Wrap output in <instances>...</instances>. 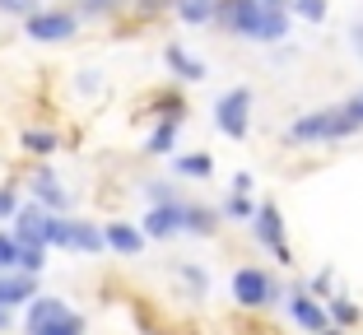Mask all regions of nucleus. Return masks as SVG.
<instances>
[{
    "label": "nucleus",
    "instance_id": "obj_1",
    "mask_svg": "<svg viewBox=\"0 0 363 335\" xmlns=\"http://www.w3.org/2000/svg\"><path fill=\"white\" fill-rule=\"evenodd\" d=\"M359 135V121L345 112V103H331V108H312L303 117L289 121L284 140L289 144H340Z\"/></svg>",
    "mask_w": 363,
    "mask_h": 335
},
{
    "label": "nucleus",
    "instance_id": "obj_2",
    "mask_svg": "<svg viewBox=\"0 0 363 335\" xmlns=\"http://www.w3.org/2000/svg\"><path fill=\"white\" fill-rule=\"evenodd\" d=\"M284 284L275 280V275L266 271V266H238L233 275H228V298H233L238 312H270L275 303H284Z\"/></svg>",
    "mask_w": 363,
    "mask_h": 335
},
{
    "label": "nucleus",
    "instance_id": "obj_3",
    "mask_svg": "<svg viewBox=\"0 0 363 335\" xmlns=\"http://www.w3.org/2000/svg\"><path fill=\"white\" fill-rule=\"evenodd\" d=\"M23 335H89V322L79 312H70L65 298L56 293H38L23 312Z\"/></svg>",
    "mask_w": 363,
    "mask_h": 335
},
{
    "label": "nucleus",
    "instance_id": "obj_4",
    "mask_svg": "<svg viewBox=\"0 0 363 335\" xmlns=\"http://www.w3.org/2000/svg\"><path fill=\"white\" fill-rule=\"evenodd\" d=\"M65 224H70V215H52V210H43L38 200L33 205H23L19 215H14V224H10V233L23 242V247H61L65 242Z\"/></svg>",
    "mask_w": 363,
    "mask_h": 335
},
{
    "label": "nucleus",
    "instance_id": "obj_5",
    "mask_svg": "<svg viewBox=\"0 0 363 335\" xmlns=\"http://www.w3.org/2000/svg\"><path fill=\"white\" fill-rule=\"evenodd\" d=\"M214 130L228 140H247V130H252V89L247 84H233L214 98Z\"/></svg>",
    "mask_w": 363,
    "mask_h": 335
},
{
    "label": "nucleus",
    "instance_id": "obj_6",
    "mask_svg": "<svg viewBox=\"0 0 363 335\" xmlns=\"http://www.w3.org/2000/svg\"><path fill=\"white\" fill-rule=\"evenodd\" d=\"M252 238L275 256V266L294 271V247H289V228H284V215H279L275 200H261L257 205V219H252Z\"/></svg>",
    "mask_w": 363,
    "mask_h": 335
},
{
    "label": "nucleus",
    "instance_id": "obj_7",
    "mask_svg": "<svg viewBox=\"0 0 363 335\" xmlns=\"http://www.w3.org/2000/svg\"><path fill=\"white\" fill-rule=\"evenodd\" d=\"M284 307H289V322L298 326V331H308V335H317V331H331V312H326V303H321L317 293L308 289V280L289 284V293H284Z\"/></svg>",
    "mask_w": 363,
    "mask_h": 335
},
{
    "label": "nucleus",
    "instance_id": "obj_8",
    "mask_svg": "<svg viewBox=\"0 0 363 335\" xmlns=\"http://www.w3.org/2000/svg\"><path fill=\"white\" fill-rule=\"evenodd\" d=\"M261 19H266V0H219V14H214L219 28L233 38H247V42H257Z\"/></svg>",
    "mask_w": 363,
    "mask_h": 335
},
{
    "label": "nucleus",
    "instance_id": "obj_9",
    "mask_svg": "<svg viewBox=\"0 0 363 335\" xmlns=\"http://www.w3.org/2000/svg\"><path fill=\"white\" fill-rule=\"evenodd\" d=\"M23 33H28L33 42H70L79 33V14L75 10H38L33 19H23Z\"/></svg>",
    "mask_w": 363,
    "mask_h": 335
},
{
    "label": "nucleus",
    "instance_id": "obj_10",
    "mask_svg": "<svg viewBox=\"0 0 363 335\" xmlns=\"http://www.w3.org/2000/svg\"><path fill=\"white\" fill-rule=\"evenodd\" d=\"M140 228H145L150 242H168L177 233H186V200H177V205H150L145 219H140Z\"/></svg>",
    "mask_w": 363,
    "mask_h": 335
},
{
    "label": "nucleus",
    "instance_id": "obj_11",
    "mask_svg": "<svg viewBox=\"0 0 363 335\" xmlns=\"http://www.w3.org/2000/svg\"><path fill=\"white\" fill-rule=\"evenodd\" d=\"M33 298H38V275H28V271H0V307L19 312V307L33 303Z\"/></svg>",
    "mask_w": 363,
    "mask_h": 335
},
{
    "label": "nucleus",
    "instance_id": "obj_12",
    "mask_svg": "<svg viewBox=\"0 0 363 335\" xmlns=\"http://www.w3.org/2000/svg\"><path fill=\"white\" fill-rule=\"evenodd\" d=\"M65 251H84V256H103L107 251V233L103 224H84V219H70L65 224Z\"/></svg>",
    "mask_w": 363,
    "mask_h": 335
},
{
    "label": "nucleus",
    "instance_id": "obj_13",
    "mask_svg": "<svg viewBox=\"0 0 363 335\" xmlns=\"http://www.w3.org/2000/svg\"><path fill=\"white\" fill-rule=\"evenodd\" d=\"M28 182H33V200H38L43 210H52V215H65V210H70V191L56 182L52 168H38Z\"/></svg>",
    "mask_w": 363,
    "mask_h": 335
},
{
    "label": "nucleus",
    "instance_id": "obj_14",
    "mask_svg": "<svg viewBox=\"0 0 363 335\" xmlns=\"http://www.w3.org/2000/svg\"><path fill=\"white\" fill-rule=\"evenodd\" d=\"M103 233H107V251H117V256H140L145 251V228H135V224H121V219H112V224H103Z\"/></svg>",
    "mask_w": 363,
    "mask_h": 335
},
{
    "label": "nucleus",
    "instance_id": "obj_15",
    "mask_svg": "<svg viewBox=\"0 0 363 335\" xmlns=\"http://www.w3.org/2000/svg\"><path fill=\"white\" fill-rule=\"evenodd\" d=\"M163 65H168L182 84H201V79H205V61H201V56H191L182 42H168V47H163Z\"/></svg>",
    "mask_w": 363,
    "mask_h": 335
},
{
    "label": "nucleus",
    "instance_id": "obj_16",
    "mask_svg": "<svg viewBox=\"0 0 363 335\" xmlns=\"http://www.w3.org/2000/svg\"><path fill=\"white\" fill-rule=\"evenodd\" d=\"M172 14H177L182 23H191V28H205V23H214V14H219V0H172Z\"/></svg>",
    "mask_w": 363,
    "mask_h": 335
},
{
    "label": "nucleus",
    "instance_id": "obj_17",
    "mask_svg": "<svg viewBox=\"0 0 363 335\" xmlns=\"http://www.w3.org/2000/svg\"><path fill=\"white\" fill-rule=\"evenodd\" d=\"M326 312H331V326H340V331H354V326L363 322V307L354 303V293H335V298H326Z\"/></svg>",
    "mask_w": 363,
    "mask_h": 335
},
{
    "label": "nucleus",
    "instance_id": "obj_18",
    "mask_svg": "<svg viewBox=\"0 0 363 335\" xmlns=\"http://www.w3.org/2000/svg\"><path fill=\"white\" fill-rule=\"evenodd\" d=\"M219 224H224V215L210 205H186V233L191 238H214L219 233Z\"/></svg>",
    "mask_w": 363,
    "mask_h": 335
},
{
    "label": "nucleus",
    "instance_id": "obj_19",
    "mask_svg": "<svg viewBox=\"0 0 363 335\" xmlns=\"http://www.w3.org/2000/svg\"><path fill=\"white\" fill-rule=\"evenodd\" d=\"M150 108L159 121H186V98L177 93V89H159V93L150 98Z\"/></svg>",
    "mask_w": 363,
    "mask_h": 335
},
{
    "label": "nucleus",
    "instance_id": "obj_20",
    "mask_svg": "<svg viewBox=\"0 0 363 335\" xmlns=\"http://www.w3.org/2000/svg\"><path fill=\"white\" fill-rule=\"evenodd\" d=\"M177 130H182V121H154L150 140H145V154H154V159L172 154V149H177Z\"/></svg>",
    "mask_w": 363,
    "mask_h": 335
},
{
    "label": "nucleus",
    "instance_id": "obj_21",
    "mask_svg": "<svg viewBox=\"0 0 363 335\" xmlns=\"http://www.w3.org/2000/svg\"><path fill=\"white\" fill-rule=\"evenodd\" d=\"M19 144L33 154V159H52L56 149H61V135L56 130H43V126H33V130H23L19 135Z\"/></svg>",
    "mask_w": 363,
    "mask_h": 335
},
{
    "label": "nucleus",
    "instance_id": "obj_22",
    "mask_svg": "<svg viewBox=\"0 0 363 335\" xmlns=\"http://www.w3.org/2000/svg\"><path fill=\"white\" fill-rule=\"evenodd\" d=\"M172 271H177V280H182V284H186V298H196V303H201L205 293H210V275H205V266H191V261H177Z\"/></svg>",
    "mask_w": 363,
    "mask_h": 335
},
{
    "label": "nucleus",
    "instance_id": "obj_23",
    "mask_svg": "<svg viewBox=\"0 0 363 335\" xmlns=\"http://www.w3.org/2000/svg\"><path fill=\"white\" fill-rule=\"evenodd\" d=\"M172 168H177V177H196V182H205V177L214 173V159H210V154H177Z\"/></svg>",
    "mask_w": 363,
    "mask_h": 335
},
{
    "label": "nucleus",
    "instance_id": "obj_24",
    "mask_svg": "<svg viewBox=\"0 0 363 335\" xmlns=\"http://www.w3.org/2000/svg\"><path fill=\"white\" fill-rule=\"evenodd\" d=\"M219 215H224V219H238V224H252V219H257V200H252V195L228 191L224 205H219Z\"/></svg>",
    "mask_w": 363,
    "mask_h": 335
},
{
    "label": "nucleus",
    "instance_id": "obj_25",
    "mask_svg": "<svg viewBox=\"0 0 363 335\" xmlns=\"http://www.w3.org/2000/svg\"><path fill=\"white\" fill-rule=\"evenodd\" d=\"M289 10H294V19H303V23H326L331 0H289Z\"/></svg>",
    "mask_w": 363,
    "mask_h": 335
},
{
    "label": "nucleus",
    "instance_id": "obj_26",
    "mask_svg": "<svg viewBox=\"0 0 363 335\" xmlns=\"http://www.w3.org/2000/svg\"><path fill=\"white\" fill-rule=\"evenodd\" d=\"M19 256H23V242L10 228H0V271H19Z\"/></svg>",
    "mask_w": 363,
    "mask_h": 335
},
{
    "label": "nucleus",
    "instance_id": "obj_27",
    "mask_svg": "<svg viewBox=\"0 0 363 335\" xmlns=\"http://www.w3.org/2000/svg\"><path fill=\"white\" fill-rule=\"evenodd\" d=\"M126 0H75L70 10L79 14V19H103V14H112V10H121Z\"/></svg>",
    "mask_w": 363,
    "mask_h": 335
},
{
    "label": "nucleus",
    "instance_id": "obj_28",
    "mask_svg": "<svg viewBox=\"0 0 363 335\" xmlns=\"http://www.w3.org/2000/svg\"><path fill=\"white\" fill-rule=\"evenodd\" d=\"M308 289L317 293L321 303H326V298H335V293H340V284H335V271H331V266H321V271L308 280Z\"/></svg>",
    "mask_w": 363,
    "mask_h": 335
},
{
    "label": "nucleus",
    "instance_id": "obj_29",
    "mask_svg": "<svg viewBox=\"0 0 363 335\" xmlns=\"http://www.w3.org/2000/svg\"><path fill=\"white\" fill-rule=\"evenodd\" d=\"M145 200H150V205H177L182 195H177L172 182H145Z\"/></svg>",
    "mask_w": 363,
    "mask_h": 335
},
{
    "label": "nucleus",
    "instance_id": "obj_30",
    "mask_svg": "<svg viewBox=\"0 0 363 335\" xmlns=\"http://www.w3.org/2000/svg\"><path fill=\"white\" fill-rule=\"evenodd\" d=\"M19 271H28V275H43V271H47V247H23V256H19Z\"/></svg>",
    "mask_w": 363,
    "mask_h": 335
},
{
    "label": "nucleus",
    "instance_id": "obj_31",
    "mask_svg": "<svg viewBox=\"0 0 363 335\" xmlns=\"http://www.w3.org/2000/svg\"><path fill=\"white\" fill-rule=\"evenodd\" d=\"M43 10V0H0V14H19V19H33Z\"/></svg>",
    "mask_w": 363,
    "mask_h": 335
},
{
    "label": "nucleus",
    "instance_id": "obj_32",
    "mask_svg": "<svg viewBox=\"0 0 363 335\" xmlns=\"http://www.w3.org/2000/svg\"><path fill=\"white\" fill-rule=\"evenodd\" d=\"M19 191H14V186H0V219H14L19 215Z\"/></svg>",
    "mask_w": 363,
    "mask_h": 335
},
{
    "label": "nucleus",
    "instance_id": "obj_33",
    "mask_svg": "<svg viewBox=\"0 0 363 335\" xmlns=\"http://www.w3.org/2000/svg\"><path fill=\"white\" fill-rule=\"evenodd\" d=\"M126 5L135 14H145V19H150V14H159V10H172V0H126Z\"/></svg>",
    "mask_w": 363,
    "mask_h": 335
},
{
    "label": "nucleus",
    "instance_id": "obj_34",
    "mask_svg": "<svg viewBox=\"0 0 363 335\" xmlns=\"http://www.w3.org/2000/svg\"><path fill=\"white\" fill-rule=\"evenodd\" d=\"M345 112H350V117L359 121V130H363V89H354V93L345 98Z\"/></svg>",
    "mask_w": 363,
    "mask_h": 335
},
{
    "label": "nucleus",
    "instance_id": "obj_35",
    "mask_svg": "<svg viewBox=\"0 0 363 335\" xmlns=\"http://www.w3.org/2000/svg\"><path fill=\"white\" fill-rule=\"evenodd\" d=\"M252 173H233V186H228V191H238V195H252Z\"/></svg>",
    "mask_w": 363,
    "mask_h": 335
},
{
    "label": "nucleus",
    "instance_id": "obj_36",
    "mask_svg": "<svg viewBox=\"0 0 363 335\" xmlns=\"http://www.w3.org/2000/svg\"><path fill=\"white\" fill-rule=\"evenodd\" d=\"M350 47H354V56H359V61H363V19H359V23H354V28H350Z\"/></svg>",
    "mask_w": 363,
    "mask_h": 335
},
{
    "label": "nucleus",
    "instance_id": "obj_37",
    "mask_svg": "<svg viewBox=\"0 0 363 335\" xmlns=\"http://www.w3.org/2000/svg\"><path fill=\"white\" fill-rule=\"evenodd\" d=\"M0 331H14V312L10 307H0Z\"/></svg>",
    "mask_w": 363,
    "mask_h": 335
},
{
    "label": "nucleus",
    "instance_id": "obj_38",
    "mask_svg": "<svg viewBox=\"0 0 363 335\" xmlns=\"http://www.w3.org/2000/svg\"><path fill=\"white\" fill-rule=\"evenodd\" d=\"M317 335H350V331H340V326H331V331H317Z\"/></svg>",
    "mask_w": 363,
    "mask_h": 335
}]
</instances>
